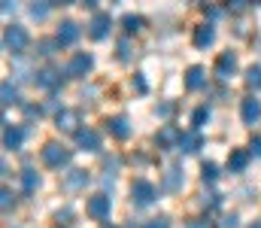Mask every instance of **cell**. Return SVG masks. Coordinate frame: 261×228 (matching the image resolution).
Returning <instances> with one entry per match:
<instances>
[{
    "label": "cell",
    "mask_w": 261,
    "mask_h": 228,
    "mask_svg": "<svg viewBox=\"0 0 261 228\" xmlns=\"http://www.w3.org/2000/svg\"><path fill=\"white\" fill-rule=\"evenodd\" d=\"M249 228H261V219H255V222H252V225H249Z\"/></svg>",
    "instance_id": "obj_38"
},
{
    "label": "cell",
    "mask_w": 261,
    "mask_h": 228,
    "mask_svg": "<svg viewBox=\"0 0 261 228\" xmlns=\"http://www.w3.org/2000/svg\"><path fill=\"white\" fill-rule=\"evenodd\" d=\"M55 125H58L61 131H70V134H79V131H82V128H79V113H76V110H58Z\"/></svg>",
    "instance_id": "obj_8"
},
{
    "label": "cell",
    "mask_w": 261,
    "mask_h": 228,
    "mask_svg": "<svg viewBox=\"0 0 261 228\" xmlns=\"http://www.w3.org/2000/svg\"><path fill=\"white\" fill-rule=\"evenodd\" d=\"M67 161H70V149H67V146L55 143V140H49V143L43 146V164H46V167H64Z\"/></svg>",
    "instance_id": "obj_2"
},
{
    "label": "cell",
    "mask_w": 261,
    "mask_h": 228,
    "mask_svg": "<svg viewBox=\"0 0 261 228\" xmlns=\"http://www.w3.org/2000/svg\"><path fill=\"white\" fill-rule=\"evenodd\" d=\"M128 40H122V43H119V58H122V61H128Z\"/></svg>",
    "instance_id": "obj_33"
},
{
    "label": "cell",
    "mask_w": 261,
    "mask_h": 228,
    "mask_svg": "<svg viewBox=\"0 0 261 228\" xmlns=\"http://www.w3.org/2000/svg\"><path fill=\"white\" fill-rule=\"evenodd\" d=\"M206 119H210V110H206V107H197L195 113H192V125H195V131L206 122Z\"/></svg>",
    "instance_id": "obj_27"
},
{
    "label": "cell",
    "mask_w": 261,
    "mask_h": 228,
    "mask_svg": "<svg viewBox=\"0 0 261 228\" xmlns=\"http://www.w3.org/2000/svg\"><path fill=\"white\" fill-rule=\"evenodd\" d=\"M85 183H88V170H70L64 176V186L70 189V192H76V189H85Z\"/></svg>",
    "instance_id": "obj_19"
},
{
    "label": "cell",
    "mask_w": 261,
    "mask_h": 228,
    "mask_svg": "<svg viewBox=\"0 0 261 228\" xmlns=\"http://www.w3.org/2000/svg\"><path fill=\"white\" fill-rule=\"evenodd\" d=\"M31 15H34V18H46V15H49V6H46V3H34V6H31Z\"/></svg>",
    "instance_id": "obj_29"
},
{
    "label": "cell",
    "mask_w": 261,
    "mask_h": 228,
    "mask_svg": "<svg viewBox=\"0 0 261 228\" xmlns=\"http://www.w3.org/2000/svg\"><path fill=\"white\" fill-rule=\"evenodd\" d=\"M249 155H255V158H261V137H255V140L249 143Z\"/></svg>",
    "instance_id": "obj_32"
},
{
    "label": "cell",
    "mask_w": 261,
    "mask_h": 228,
    "mask_svg": "<svg viewBox=\"0 0 261 228\" xmlns=\"http://www.w3.org/2000/svg\"><path fill=\"white\" fill-rule=\"evenodd\" d=\"M203 82H206V70L195 64V67H189V73H186V88L189 91H197V88H203Z\"/></svg>",
    "instance_id": "obj_17"
},
{
    "label": "cell",
    "mask_w": 261,
    "mask_h": 228,
    "mask_svg": "<svg viewBox=\"0 0 261 228\" xmlns=\"http://www.w3.org/2000/svg\"><path fill=\"white\" fill-rule=\"evenodd\" d=\"M155 140H158V146H164V149H173V146H179V140H182V131H179L176 125H161Z\"/></svg>",
    "instance_id": "obj_7"
},
{
    "label": "cell",
    "mask_w": 261,
    "mask_h": 228,
    "mask_svg": "<svg viewBox=\"0 0 261 228\" xmlns=\"http://www.w3.org/2000/svg\"><path fill=\"white\" fill-rule=\"evenodd\" d=\"M110 207H113V201L103 192H97V195L88 198V216H94V219H110Z\"/></svg>",
    "instance_id": "obj_5"
},
{
    "label": "cell",
    "mask_w": 261,
    "mask_h": 228,
    "mask_svg": "<svg viewBox=\"0 0 261 228\" xmlns=\"http://www.w3.org/2000/svg\"><path fill=\"white\" fill-rule=\"evenodd\" d=\"M21 186H24V192H37L40 189V173L37 170H21Z\"/></svg>",
    "instance_id": "obj_22"
},
{
    "label": "cell",
    "mask_w": 261,
    "mask_h": 228,
    "mask_svg": "<svg viewBox=\"0 0 261 228\" xmlns=\"http://www.w3.org/2000/svg\"><path fill=\"white\" fill-rule=\"evenodd\" d=\"M21 143H24V131L18 125L3 122V146L6 149H21Z\"/></svg>",
    "instance_id": "obj_10"
},
{
    "label": "cell",
    "mask_w": 261,
    "mask_h": 228,
    "mask_svg": "<svg viewBox=\"0 0 261 228\" xmlns=\"http://www.w3.org/2000/svg\"><path fill=\"white\" fill-rule=\"evenodd\" d=\"M234 70H237V55L234 52H222L219 61H216V76L219 79H231Z\"/></svg>",
    "instance_id": "obj_11"
},
{
    "label": "cell",
    "mask_w": 261,
    "mask_h": 228,
    "mask_svg": "<svg viewBox=\"0 0 261 228\" xmlns=\"http://www.w3.org/2000/svg\"><path fill=\"white\" fill-rule=\"evenodd\" d=\"M240 116H243V122H246V125H255V122L261 119V100L246 97V100L240 104Z\"/></svg>",
    "instance_id": "obj_14"
},
{
    "label": "cell",
    "mask_w": 261,
    "mask_h": 228,
    "mask_svg": "<svg viewBox=\"0 0 261 228\" xmlns=\"http://www.w3.org/2000/svg\"><path fill=\"white\" fill-rule=\"evenodd\" d=\"M28 43H31V34H28L21 24H9V28L3 31V49H6V52L21 55V52L28 49Z\"/></svg>",
    "instance_id": "obj_1"
},
{
    "label": "cell",
    "mask_w": 261,
    "mask_h": 228,
    "mask_svg": "<svg viewBox=\"0 0 261 228\" xmlns=\"http://www.w3.org/2000/svg\"><path fill=\"white\" fill-rule=\"evenodd\" d=\"M55 40H58L61 46H73V43L79 40V24H76V21H70V18L61 21V28H58V37H55Z\"/></svg>",
    "instance_id": "obj_15"
},
{
    "label": "cell",
    "mask_w": 261,
    "mask_h": 228,
    "mask_svg": "<svg viewBox=\"0 0 261 228\" xmlns=\"http://www.w3.org/2000/svg\"><path fill=\"white\" fill-rule=\"evenodd\" d=\"M110 28H113L110 12H94V18H91V24H88V34H91L94 40H103V37L110 34Z\"/></svg>",
    "instance_id": "obj_6"
},
{
    "label": "cell",
    "mask_w": 261,
    "mask_h": 228,
    "mask_svg": "<svg viewBox=\"0 0 261 228\" xmlns=\"http://www.w3.org/2000/svg\"><path fill=\"white\" fill-rule=\"evenodd\" d=\"M146 228H170V222H167V219H152Z\"/></svg>",
    "instance_id": "obj_35"
},
{
    "label": "cell",
    "mask_w": 261,
    "mask_h": 228,
    "mask_svg": "<svg viewBox=\"0 0 261 228\" xmlns=\"http://www.w3.org/2000/svg\"><path fill=\"white\" fill-rule=\"evenodd\" d=\"M58 46H61L58 40H43V43H40V55H55Z\"/></svg>",
    "instance_id": "obj_28"
},
{
    "label": "cell",
    "mask_w": 261,
    "mask_h": 228,
    "mask_svg": "<svg viewBox=\"0 0 261 228\" xmlns=\"http://www.w3.org/2000/svg\"><path fill=\"white\" fill-rule=\"evenodd\" d=\"M70 216H73V210H58V216H55V219H58L61 225H67V219H70Z\"/></svg>",
    "instance_id": "obj_34"
},
{
    "label": "cell",
    "mask_w": 261,
    "mask_h": 228,
    "mask_svg": "<svg viewBox=\"0 0 261 228\" xmlns=\"http://www.w3.org/2000/svg\"><path fill=\"white\" fill-rule=\"evenodd\" d=\"M91 67H94V58H91L88 52H76V55L70 58V64H67V76L82 79V76L91 73Z\"/></svg>",
    "instance_id": "obj_4"
},
{
    "label": "cell",
    "mask_w": 261,
    "mask_h": 228,
    "mask_svg": "<svg viewBox=\"0 0 261 228\" xmlns=\"http://www.w3.org/2000/svg\"><path fill=\"white\" fill-rule=\"evenodd\" d=\"M40 88H46V91H55L58 85H61V73L55 70V67H43V70H37V79H34Z\"/></svg>",
    "instance_id": "obj_12"
},
{
    "label": "cell",
    "mask_w": 261,
    "mask_h": 228,
    "mask_svg": "<svg viewBox=\"0 0 261 228\" xmlns=\"http://www.w3.org/2000/svg\"><path fill=\"white\" fill-rule=\"evenodd\" d=\"M155 186L152 183H146V180H137L134 186H130V201L137 204V207H149L152 201H155Z\"/></svg>",
    "instance_id": "obj_3"
},
{
    "label": "cell",
    "mask_w": 261,
    "mask_h": 228,
    "mask_svg": "<svg viewBox=\"0 0 261 228\" xmlns=\"http://www.w3.org/2000/svg\"><path fill=\"white\" fill-rule=\"evenodd\" d=\"M12 204H15V198H12V192H9V189H3V192H0V207H3V210H9Z\"/></svg>",
    "instance_id": "obj_30"
},
{
    "label": "cell",
    "mask_w": 261,
    "mask_h": 228,
    "mask_svg": "<svg viewBox=\"0 0 261 228\" xmlns=\"http://www.w3.org/2000/svg\"><path fill=\"white\" fill-rule=\"evenodd\" d=\"M222 228H237V216H225V222H222Z\"/></svg>",
    "instance_id": "obj_36"
},
{
    "label": "cell",
    "mask_w": 261,
    "mask_h": 228,
    "mask_svg": "<svg viewBox=\"0 0 261 228\" xmlns=\"http://www.w3.org/2000/svg\"><path fill=\"white\" fill-rule=\"evenodd\" d=\"M189 228H206V225H203V219H192V222H189Z\"/></svg>",
    "instance_id": "obj_37"
},
{
    "label": "cell",
    "mask_w": 261,
    "mask_h": 228,
    "mask_svg": "<svg viewBox=\"0 0 261 228\" xmlns=\"http://www.w3.org/2000/svg\"><path fill=\"white\" fill-rule=\"evenodd\" d=\"M164 186H167L170 192H176V189L182 186V180H179V170H176V167H170V170H167V176H164Z\"/></svg>",
    "instance_id": "obj_24"
},
{
    "label": "cell",
    "mask_w": 261,
    "mask_h": 228,
    "mask_svg": "<svg viewBox=\"0 0 261 228\" xmlns=\"http://www.w3.org/2000/svg\"><path fill=\"white\" fill-rule=\"evenodd\" d=\"M134 88H137V94H146V79H143V73L134 76Z\"/></svg>",
    "instance_id": "obj_31"
},
{
    "label": "cell",
    "mask_w": 261,
    "mask_h": 228,
    "mask_svg": "<svg viewBox=\"0 0 261 228\" xmlns=\"http://www.w3.org/2000/svg\"><path fill=\"white\" fill-rule=\"evenodd\" d=\"M103 228H113V225H103Z\"/></svg>",
    "instance_id": "obj_39"
},
{
    "label": "cell",
    "mask_w": 261,
    "mask_h": 228,
    "mask_svg": "<svg viewBox=\"0 0 261 228\" xmlns=\"http://www.w3.org/2000/svg\"><path fill=\"white\" fill-rule=\"evenodd\" d=\"M122 24H125V31H128V34H137V31L143 28V18H140V15H125V18H122Z\"/></svg>",
    "instance_id": "obj_25"
},
{
    "label": "cell",
    "mask_w": 261,
    "mask_h": 228,
    "mask_svg": "<svg viewBox=\"0 0 261 228\" xmlns=\"http://www.w3.org/2000/svg\"><path fill=\"white\" fill-rule=\"evenodd\" d=\"M107 131H110L116 140H128V137H130L128 116H113V119H107Z\"/></svg>",
    "instance_id": "obj_9"
},
{
    "label": "cell",
    "mask_w": 261,
    "mask_h": 228,
    "mask_svg": "<svg viewBox=\"0 0 261 228\" xmlns=\"http://www.w3.org/2000/svg\"><path fill=\"white\" fill-rule=\"evenodd\" d=\"M76 146L85 149V152H97L100 149V134L91 131V128H82V131L76 134Z\"/></svg>",
    "instance_id": "obj_13"
},
{
    "label": "cell",
    "mask_w": 261,
    "mask_h": 228,
    "mask_svg": "<svg viewBox=\"0 0 261 228\" xmlns=\"http://www.w3.org/2000/svg\"><path fill=\"white\" fill-rule=\"evenodd\" d=\"M246 164H249V149H234L228 155V170L240 173V170H246Z\"/></svg>",
    "instance_id": "obj_18"
},
{
    "label": "cell",
    "mask_w": 261,
    "mask_h": 228,
    "mask_svg": "<svg viewBox=\"0 0 261 228\" xmlns=\"http://www.w3.org/2000/svg\"><path fill=\"white\" fill-rule=\"evenodd\" d=\"M246 85L249 88H261V64H252L246 70Z\"/></svg>",
    "instance_id": "obj_23"
},
{
    "label": "cell",
    "mask_w": 261,
    "mask_h": 228,
    "mask_svg": "<svg viewBox=\"0 0 261 228\" xmlns=\"http://www.w3.org/2000/svg\"><path fill=\"white\" fill-rule=\"evenodd\" d=\"M195 46L197 49H206V46H213V40H216V28L213 24H200V28H195Z\"/></svg>",
    "instance_id": "obj_16"
},
{
    "label": "cell",
    "mask_w": 261,
    "mask_h": 228,
    "mask_svg": "<svg viewBox=\"0 0 261 228\" xmlns=\"http://www.w3.org/2000/svg\"><path fill=\"white\" fill-rule=\"evenodd\" d=\"M0 104H3V107H12V104H18V88H15L9 79L0 85Z\"/></svg>",
    "instance_id": "obj_20"
},
{
    "label": "cell",
    "mask_w": 261,
    "mask_h": 228,
    "mask_svg": "<svg viewBox=\"0 0 261 228\" xmlns=\"http://www.w3.org/2000/svg\"><path fill=\"white\" fill-rule=\"evenodd\" d=\"M179 149H182V152H197V149H200V134H197V131L182 134V140H179Z\"/></svg>",
    "instance_id": "obj_21"
},
{
    "label": "cell",
    "mask_w": 261,
    "mask_h": 228,
    "mask_svg": "<svg viewBox=\"0 0 261 228\" xmlns=\"http://www.w3.org/2000/svg\"><path fill=\"white\" fill-rule=\"evenodd\" d=\"M200 176H203V183H213V180L219 176V167H216L213 161H206V164L200 167Z\"/></svg>",
    "instance_id": "obj_26"
}]
</instances>
